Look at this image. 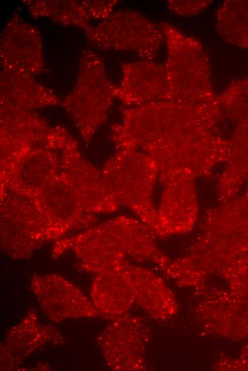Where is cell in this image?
<instances>
[{"mask_svg": "<svg viewBox=\"0 0 248 371\" xmlns=\"http://www.w3.org/2000/svg\"><path fill=\"white\" fill-rule=\"evenodd\" d=\"M151 231L138 220L121 216L57 240L53 255L71 250L79 260L78 268L95 274L125 264L126 255L163 267L166 260L155 245Z\"/></svg>", "mask_w": 248, "mask_h": 371, "instance_id": "6da1fadb", "label": "cell"}, {"mask_svg": "<svg viewBox=\"0 0 248 371\" xmlns=\"http://www.w3.org/2000/svg\"><path fill=\"white\" fill-rule=\"evenodd\" d=\"M160 26L167 48L165 101L195 110L216 123L220 108L202 44L169 23L162 22Z\"/></svg>", "mask_w": 248, "mask_h": 371, "instance_id": "7a4b0ae2", "label": "cell"}, {"mask_svg": "<svg viewBox=\"0 0 248 371\" xmlns=\"http://www.w3.org/2000/svg\"><path fill=\"white\" fill-rule=\"evenodd\" d=\"M115 88L102 59L86 49L80 59L76 83L63 102L86 143L91 141L107 119L115 98Z\"/></svg>", "mask_w": 248, "mask_h": 371, "instance_id": "3957f363", "label": "cell"}, {"mask_svg": "<svg viewBox=\"0 0 248 371\" xmlns=\"http://www.w3.org/2000/svg\"><path fill=\"white\" fill-rule=\"evenodd\" d=\"M157 171L147 153L121 149L105 163L101 172L118 202L136 213L153 232L161 234L158 213L150 199Z\"/></svg>", "mask_w": 248, "mask_h": 371, "instance_id": "277c9868", "label": "cell"}, {"mask_svg": "<svg viewBox=\"0 0 248 371\" xmlns=\"http://www.w3.org/2000/svg\"><path fill=\"white\" fill-rule=\"evenodd\" d=\"M83 32L99 49L132 51L148 61L157 56L165 41L160 26L133 10L113 12Z\"/></svg>", "mask_w": 248, "mask_h": 371, "instance_id": "5b68a950", "label": "cell"}, {"mask_svg": "<svg viewBox=\"0 0 248 371\" xmlns=\"http://www.w3.org/2000/svg\"><path fill=\"white\" fill-rule=\"evenodd\" d=\"M0 246L13 259L28 258L51 241L48 224L31 199L12 193L0 194Z\"/></svg>", "mask_w": 248, "mask_h": 371, "instance_id": "8992f818", "label": "cell"}, {"mask_svg": "<svg viewBox=\"0 0 248 371\" xmlns=\"http://www.w3.org/2000/svg\"><path fill=\"white\" fill-rule=\"evenodd\" d=\"M31 200L45 218L51 240H57L73 230L89 228L96 222L61 170Z\"/></svg>", "mask_w": 248, "mask_h": 371, "instance_id": "52a82bcc", "label": "cell"}, {"mask_svg": "<svg viewBox=\"0 0 248 371\" xmlns=\"http://www.w3.org/2000/svg\"><path fill=\"white\" fill-rule=\"evenodd\" d=\"M150 338L146 321L123 315L113 320L97 341L108 365L114 370H141L145 367V351Z\"/></svg>", "mask_w": 248, "mask_h": 371, "instance_id": "ba28073f", "label": "cell"}, {"mask_svg": "<svg viewBox=\"0 0 248 371\" xmlns=\"http://www.w3.org/2000/svg\"><path fill=\"white\" fill-rule=\"evenodd\" d=\"M61 172L66 178L91 214L110 213L119 203L113 195L101 171L81 154L71 134L59 150Z\"/></svg>", "mask_w": 248, "mask_h": 371, "instance_id": "9c48e42d", "label": "cell"}, {"mask_svg": "<svg viewBox=\"0 0 248 371\" xmlns=\"http://www.w3.org/2000/svg\"><path fill=\"white\" fill-rule=\"evenodd\" d=\"M51 129L45 119L32 110L0 107V173L29 148H47Z\"/></svg>", "mask_w": 248, "mask_h": 371, "instance_id": "30bf717a", "label": "cell"}, {"mask_svg": "<svg viewBox=\"0 0 248 371\" xmlns=\"http://www.w3.org/2000/svg\"><path fill=\"white\" fill-rule=\"evenodd\" d=\"M60 170L57 151L42 146L31 147L6 171L0 173V194L9 192L32 200L56 178Z\"/></svg>", "mask_w": 248, "mask_h": 371, "instance_id": "8fae6325", "label": "cell"}, {"mask_svg": "<svg viewBox=\"0 0 248 371\" xmlns=\"http://www.w3.org/2000/svg\"><path fill=\"white\" fill-rule=\"evenodd\" d=\"M0 59L4 70L32 76L45 70L41 34L18 13L13 14L1 31Z\"/></svg>", "mask_w": 248, "mask_h": 371, "instance_id": "7c38bea8", "label": "cell"}, {"mask_svg": "<svg viewBox=\"0 0 248 371\" xmlns=\"http://www.w3.org/2000/svg\"><path fill=\"white\" fill-rule=\"evenodd\" d=\"M41 310L52 321L100 315L91 300L73 283L58 274L37 275L31 280Z\"/></svg>", "mask_w": 248, "mask_h": 371, "instance_id": "4fadbf2b", "label": "cell"}, {"mask_svg": "<svg viewBox=\"0 0 248 371\" xmlns=\"http://www.w3.org/2000/svg\"><path fill=\"white\" fill-rule=\"evenodd\" d=\"M167 93L165 65L144 60L122 66V78L115 86V95L125 105L133 107L165 101Z\"/></svg>", "mask_w": 248, "mask_h": 371, "instance_id": "5bb4252c", "label": "cell"}, {"mask_svg": "<svg viewBox=\"0 0 248 371\" xmlns=\"http://www.w3.org/2000/svg\"><path fill=\"white\" fill-rule=\"evenodd\" d=\"M64 342L61 332L55 327L43 324L36 312L31 310L25 317L6 334L1 345V368H16L38 348L50 344Z\"/></svg>", "mask_w": 248, "mask_h": 371, "instance_id": "9a60e30c", "label": "cell"}, {"mask_svg": "<svg viewBox=\"0 0 248 371\" xmlns=\"http://www.w3.org/2000/svg\"><path fill=\"white\" fill-rule=\"evenodd\" d=\"M33 18H48L63 26H73L83 31L91 20L108 18L118 4L115 0H26L24 1Z\"/></svg>", "mask_w": 248, "mask_h": 371, "instance_id": "2e32d148", "label": "cell"}, {"mask_svg": "<svg viewBox=\"0 0 248 371\" xmlns=\"http://www.w3.org/2000/svg\"><path fill=\"white\" fill-rule=\"evenodd\" d=\"M131 290L134 302L157 320L171 317L177 311L173 293L164 281L152 271L128 264L120 267Z\"/></svg>", "mask_w": 248, "mask_h": 371, "instance_id": "e0dca14e", "label": "cell"}, {"mask_svg": "<svg viewBox=\"0 0 248 371\" xmlns=\"http://www.w3.org/2000/svg\"><path fill=\"white\" fill-rule=\"evenodd\" d=\"M61 99L33 76L1 69L0 73V107L33 110L58 105Z\"/></svg>", "mask_w": 248, "mask_h": 371, "instance_id": "ac0fdd59", "label": "cell"}, {"mask_svg": "<svg viewBox=\"0 0 248 371\" xmlns=\"http://www.w3.org/2000/svg\"><path fill=\"white\" fill-rule=\"evenodd\" d=\"M121 266L95 274L91 287L93 304L108 319L124 315L135 303Z\"/></svg>", "mask_w": 248, "mask_h": 371, "instance_id": "d6986e66", "label": "cell"}, {"mask_svg": "<svg viewBox=\"0 0 248 371\" xmlns=\"http://www.w3.org/2000/svg\"><path fill=\"white\" fill-rule=\"evenodd\" d=\"M216 30L226 42L248 48V1H224L216 12Z\"/></svg>", "mask_w": 248, "mask_h": 371, "instance_id": "ffe728a7", "label": "cell"}, {"mask_svg": "<svg viewBox=\"0 0 248 371\" xmlns=\"http://www.w3.org/2000/svg\"><path fill=\"white\" fill-rule=\"evenodd\" d=\"M217 98L220 111L224 110L238 123L239 131H248V78L232 81Z\"/></svg>", "mask_w": 248, "mask_h": 371, "instance_id": "44dd1931", "label": "cell"}, {"mask_svg": "<svg viewBox=\"0 0 248 371\" xmlns=\"http://www.w3.org/2000/svg\"><path fill=\"white\" fill-rule=\"evenodd\" d=\"M211 4L208 0H170L166 3L172 13L184 16H196L202 13Z\"/></svg>", "mask_w": 248, "mask_h": 371, "instance_id": "7402d4cb", "label": "cell"}]
</instances>
